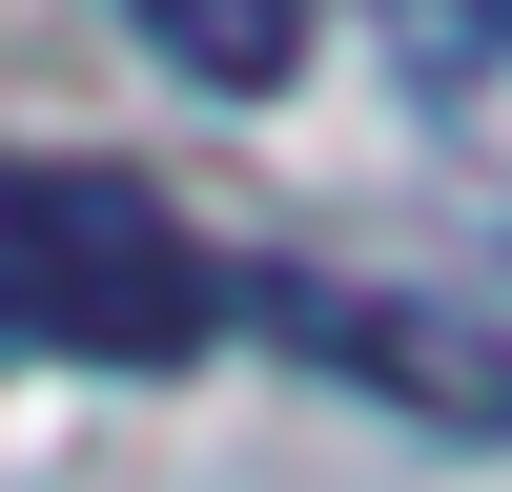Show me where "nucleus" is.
I'll list each match as a JSON object with an SVG mask.
<instances>
[{"instance_id":"1","label":"nucleus","mask_w":512,"mask_h":492,"mask_svg":"<svg viewBox=\"0 0 512 492\" xmlns=\"http://www.w3.org/2000/svg\"><path fill=\"white\" fill-rule=\"evenodd\" d=\"M226 246L144 185V164H82V144H0V349H62V369H185L226 328Z\"/></svg>"},{"instance_id":"2","label":"nucleus","mask_w":512,"mask_h":492,"mask_svg":"<svg viewBox=\"0 0 512 492\" xmlns=\"http://www.w3.org/2000/svg\"><path fill=\"white\" fill-rule=\"evenodd\" d=\"M226 308H267L287 349H328L349 390L431 410V431H512V349H492L472 308H431V287H349V267H267V287H226Z\"/></svg>"},{"instance_id":"3","label":"nucleus","mask_w":512,"mask_h":492,"mask_svg":"<svg viewBox=\"0 0 512 492\" xmlns=\"http://www.w3.org/2000/svg\"><path fill=\"white\" fill-rule=\"evenodd\" d=\"M123 21H144V62L226 82V103H267V82L308 62V0H123Z\"/></svg>"},{"instance_id":"4","label":"nucleus","mask_w":512,"mask_h":492,"mask_svg":"<svg viewBox=\"0 0 512 492\" xmlns=\"http://www.w3.org/2000/svg\"><path fill=\"white\" fill-rule=\"evenodd\" d=\"M410 41H431V62H451V82H472V62H492V41H512V0H410Z\"/></svg>"}]
</instances>
